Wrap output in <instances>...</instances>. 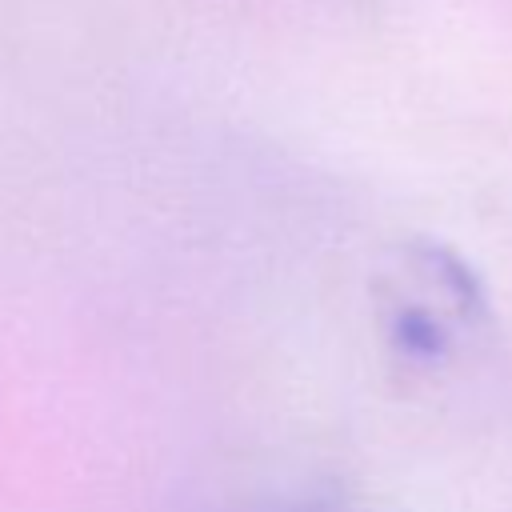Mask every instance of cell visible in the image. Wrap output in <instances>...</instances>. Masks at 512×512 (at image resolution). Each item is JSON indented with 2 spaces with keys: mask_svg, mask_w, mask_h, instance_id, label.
<instances>
[{
  "mask_svg": "<svg viewBox=\"0 0 512 512\" xmlns=\"http://www.w3.org/2000/svg\"><path fill=\"white\" fill-rule=\"evenodd\" d=\"M288 512H324V508H288Z\"/></svg>",
  "mask_w": 512,
  "mask_h": 512,
  "instance_id": "cell-1",
  "label": "cell"
}]
</instances>
